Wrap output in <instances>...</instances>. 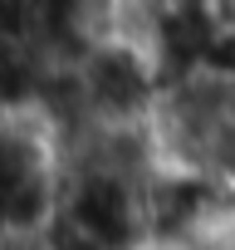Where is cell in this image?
Wrapping results in <instances>:
<instances>
[{
    "label": "cell",
    "instance_id": "1",
    "mask_svg": "<svg viewBox=\"0 0 235 250\" xmlns=\"http://www.w3.org/2000/svg\"><path fill=\"white\" fill-rule=\"evenodd\" d=\"M152 133L167 162L230 177L235 172V79L211 69L167 74L152 108Z\"/></svg>",
    "mask_w": 235,
    "mask_h": 250
}]
</instances>
